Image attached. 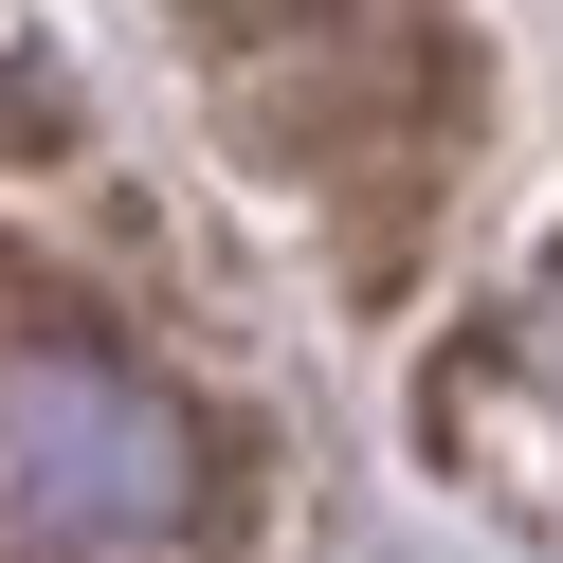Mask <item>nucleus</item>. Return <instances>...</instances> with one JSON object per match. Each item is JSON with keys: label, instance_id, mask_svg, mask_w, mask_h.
Masks as SVG:
<instances>
[{"label": "nucleus", "instance_id": "obj_1", "mask_svg": "<svg viewBox=\"0 0 563 563\" xmlns=\"http://www.w3.org/2000/svg\"><path fill=\"white\" fill-rule=\"evenodd\" d=\"M200 509H219V437L183 382H146L91 328L0 364V545L19 563H164Z\"/></svg>", "mask_w": 563, "mask_h": 563}, {"label": "nucleus", "instance_id": "obj_2", "mask_svg": "<svg viewBox=\"0 0 563 563\" xmlns=\"http://www.w3.org/2000/svg\"><path fill=\"white\" fill-rule=\"evenodd\" d=\"M418 437H437L509 527H563V273H527V291L418 382Z\"/></svg>", "mask_w": 563, "mask_h": 563}]
</instances>
